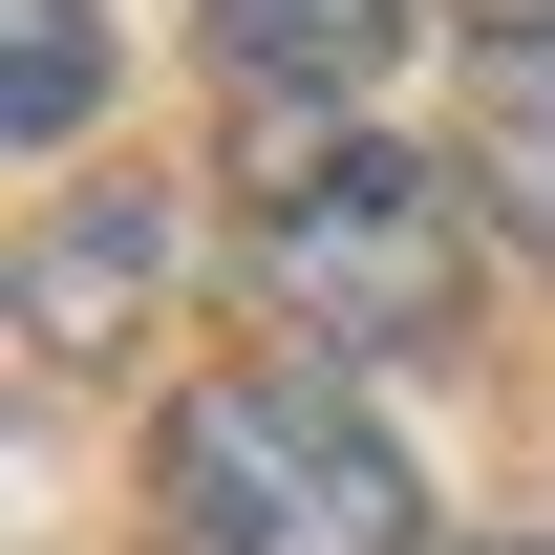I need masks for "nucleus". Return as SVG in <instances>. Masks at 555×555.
<instances>
[{"label": "nucleus", "mask_w": 555, "mask_h": 555, "mask_svg": "<svg viewBox=\"0 0 555 555\" xmlns=\"http://www.w3.org/2000/svg\"><path fill=\"white\" fill-rule=\"evenodd\" d=\"M150 278H171V214H150V193H65V214H43V257H22V321L86 363V343L150 299Z\"/></svg>", "instance_id": "nucleus-4"}, {"label": "nucleus", "mask_w": 555, "mask_h": 555, "mask_svg": "<svg viewBox=\"0 0 555 555\" xmlns=\"http://www.w3.org/2000/svg\"><path fill=\"white\" fill-rule=\"evenodd\" d=\"M470 171L555 257V0H470Z\"/></svg>", "instance_id": "nucleus-3"}, {"label": "nucleus", "mask_w": 555, "mask_h": 555, "mask_svg": "<svg viewBox=\"0 0 555 555\" xmlns=\"http://www.w3.org/2000/svg\"><path fill=\"white\" fill-rule=\"evenodd\" d=\"M86 107H107V43H86V0H0V129L65 150Z\"/></svg>", "instance_id": "nucleus-6"}, {"label": "nucleus", "mask_w": 555, "mask_h": 555, "mask_svg": "<svg viewBox=\"0 0 555 555\" xmlns=\"http://www.w3.org/2000/svg\"><path fill=\"white\" fill-rule=\"evenodd\" d=\"M214 22V65L257 86V107H343L385 43H406V0H193Z\"/></svg>", "instance_id": "nucleus-5"}, {"label": "nucleus", "mask_w": 555, "mask_h": 555, "mask_svg": "<svg viewBox=\"0 0 555 555\" xmlns=\"http://www.w3.org/2000/svg\"><path fill=\"white\" fill-rule=\"evenodd\" d=\"M257 299L321 363H427L470 321V193L427 150H363L321 107H278L257 129Z\"/></svg>", "instance_id": "nucleus-1"}, {"label": "nucleus", "mask_w": 555, "mask_h": 555, "mask_svg": "<svg viewBox=\"0 0 555 555\" xmlns=\"http://www.w3.org/2000/svg\"><path fill=\"white\" fill-rule=\"evenodd\" d=\"M150 513H171V555H406L427 534V513H406V449L321 385V343L193 385L171 449H150Z\"/></svg>", "instance_id": "nucleus-2"}]
</instances>
